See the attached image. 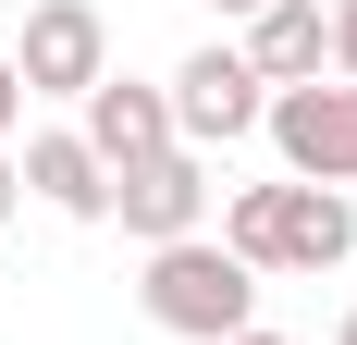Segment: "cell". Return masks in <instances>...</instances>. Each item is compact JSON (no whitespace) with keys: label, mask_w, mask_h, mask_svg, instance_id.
Returning <instances> with one entry per match:
<instances>
[{"label":"cell","mask_w":357,"mask_h":345,"mask_svg":"<svg viewBox=\"0 0 357 345\" xmlns=\"http://www.w3.org/2000/svg\"><path fill=\"white\" fill-rule=\"evenodd\" d=\"M25 124V74H13V50H0V136Z\"/></svg>","instance_id":"8fae6325"},{"label":"cell","mask_w":357,"mask_h":345,"mask_svg":"<svg viewBox=\"0 0 357 345\" xmlns=\"http://www.w3.org/2000/svg\"><path fill=\"white\" fill-rule=\"evenodd\" d=\"M13 50V74H25V99H86L111 74V25H99V0H37L25 37H0Z\"/></svg>","instance_id":"3957f363"},{"label":"cell","mask_w":357,"mask_h":345,"mask_svg":"<svg viewBox=\"0 0 357 345\" xmlns=\"http://www.w3.org/2000/svg\"><path fill=\"white\" fill-rule=\"evenodd\" d=\"M333 74H345V87H357V0H345V13H333Z\"/></svg>","instance_id":"30bf717a"},{"label":"cell","mask_w":357,"mask_h":345,"mask_svg":"<svg viewBox=\"0 0 357 345\" xmlns=\"http://www.w3.org/2000/svg\"><path fill=\"white\" fill-rule=\"evenodd\" d=\"M13 210H25V172H13V161H0V222H13Z\"/></svg>","instance_id":"7c38bea8"},{"label":"cell","mask_w":357,"mask_h":345,"mask_svg":"<svg viewBox=\"0 0 357 345\" xmlns=\"http://www.w3.org/2000/svg\"><path fill=\"white\" fill-rule=\"evenodd\" d=\"M259 111H271V87L247 74V50H185V62H173V136L185 148L259 136Z\"/></svg>","instance_id":"8992f818"},{"label":"cell","mask_w":357,"mask_h":345,"mask_svg":"<svg viewBox=\"0 0 357 345\" xmlns=\"http://www.w3.org/2000/svg\"><path fill=\"white\" fill-rule=\"evenodd\" d=\"M234 345H296V333H234Z\"/></svg>","instance_id":"5bb4252c"},{"label":"cell","mask_w":357,"mask_h":345,"mask_svg":"<svg viewBox=\"0 0 357 345\" xmlns=\"http://www.w3.org/2000/svg\"><path fill=\"white\" fill-rule=\"evenodd\" d=\"M210 13H271V0H210Z\"/></svg>","instance_id":"4fadbf2b"},{"label":"cell","mask_w":357,"mask_h":345,"mask_svg":"<svg viewBox=\"0 0 357 345\" xmlns=\"http://www.w3.org/2000/svg\"><path fill=\"white\" fill-rule=\"evenodd\" d=\"M222 247L247 272H333L357 247V210H345V185H234L222 198Z\"/></svg>","instance_id":"7a4b0ae2"},{"label":"cell","mask_w":357,"mask_h":345,"mask_svg":"<svg viewBox=\"0 0 357 345\" xmlns=\"http://www.w3.org/2000/svg\"><path fill=\"white\" fill-rule=\"evenodd\" d=\"M136 309L160 321V333H185V345H234V333H259V272L222 235H185V247H148Z\"/></svg>","instance_id":"6da1fadb"},{"label":"cell","mask_w":357,"mask_h":345,"mask_svg":"<svg viewBox=\"0 0 357 345\" xmlns=\"http://www.w3.org/2000/svg\"><path fill=\"white\" fill-rule=\"evenodd\" d=\"M234 50H247V74L271 87V99H284V87H321L333 13H321V0H271V13H247V37H234Z\"/></svg>","instance_id":"ba28073f"},{"label":"cell","mask_w":357,"mask_h":345,"mask_svg":"<svg viewBox=\"0 0 357 345\" xmlns=\"http://www.w3.org/2000/svg\"><path fill=\"white\" fill-rule=\"evenodd\" d=\"M271 148H284V185H357V87H284V99L259 111Z\"/></svg>","instance_id":"277c9868"},{"label":"cell","mask_w":357,"mask_h":345,"mask_svg":"<svg viewBox=\"0 0 357 345\" xmlns=\"http://www.w3.org/2000/svg\"><path fill=\"white\" fill-rule=\"evenodd\" d=\"M25 198H50L62 222H111V172L86 136H25Z\"/></svg>","instance_id":"9c48e42d"},{"label":"cell","mask_w":357,"mask_h":345,"mask_svg":"<svg viewBox=\"0 0 357 345\" xmlns=\"http://www.w3.org/2000/svg\"><path fill=\"white\" fill-rule=\"evenodd\" d=\"M111 222H123L136 247H185V235H210V161H197V148H160V161L111 172Z\"/></svg>","instance_id":"5b68a950"},{"label":"cell","mask_w":357,"mask_h":345,"mask_svg":"<svg viewBox=\"0 0 357 345\" xmlns=\"http://www.w3.org/2000/svg\"><path fill=\"white\" fill-rule=\"evenodd\" d=\"M333 345H357V309H345V333H333Z\"/></svg>","instance_id":"9a60e30c"},{"label":"cell","mask_w":357,"mask_h":345,"mask_svg":"<svg viewBox=\"0 0 357 345\" xmlns=\"http://www.w3.org/2000/svg\"><path fill=\"white\" fill-rule=\"evenodd\" d=\"M74 136L99 148V172H136V161H160V148H185L173 136V87H136V74H99Z\"/></svg>","instance_id":"52a82bcc"}]
</instances>
